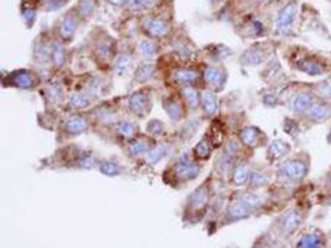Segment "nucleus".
I'll list each match as a JSON object with an SVG mask.
<instances>
[{"instance_id": "obj_1", "label": "nucleus", "mask_w": 331, "mask_h": 248, "mask_svg": "<svg viewBox=\"0 0 331 248\" xmlns=\"http://www.w3.org/2000/svg\"><path fill=\"white\" fill-rule=\"evenodd\" d=\"M100 159L94 151L70 143L57 149L54 155L47 158L45 167L51 169L61 168V169L92 170L97 169Z\"/></svg>"}, {"instance_id": "obj_2", "label": "nucleus", "mask_w": 331, "mask_h": 248, "mask_svg": "<svg viewBox=\"0 0 331 248\" xmlns=\"http://www.w3.org/2000/svg\"><path fill=\"white\" fill-rule=\"evenodd\" d=\"M204 170V163L196 160L191 150L180 154L174 159L163 173V180L168 186L181 189L188 182L195 181Z\"/></svg>"}, {"instance_id": "obj_3", "label": "nucleus", "mask_w": 331, "mask_h": 248, "mask_svg": "<svg viewBox=\"0 0 331 248\" xmlns=\"http://www.w3.org/2000/svg\"><path fill=\"white\" fill-rule=\"evenodd\" d=\"M214 174L207 177L191 194L184 205V218L187 222H197L209 211L214 199Z\"/></svg>"}, {"instance_id": "obj_4", "label": "nucleus", "mask_w": 331, "mask_h": 248, "mask_svg": "<svg viewBox=\"0 0 331 248\" xmlns=\"http://www.w3.org/2000/svg\"><path fill=\"white\" fill-rule=\"evenodd\" d=\"M119 52L118 42L107 33H98L88 44V57L101 71H110Z\"/></svg>"}, {"instance_id": "obj_5", "label": "nucleus", "mask_w": 331, "mask_h": 248, "mask_svg": "<svg viewBox=\"0 0 331 248\" xmlns=\"http://www.w3.org/2000/svg\"><path fill=\"white\" fill-rule=\"evenodd\" d=\"M154 103V88L151 86H140L134 92L123 97L122 108L128 115L135 119H144L151 112Z\"/></svg>"}, {"instance_id": "obj_6", "label": "nucleus", "mask_w": 331, "mask_h": 248, "mask_svg": "<svg viewBox=\"0 0 331 248\" xmlns=\"http://www.w3.org/2000/svg\"><path fill=\"white\" fill-rule=\"evenodd\" d=\"M120 109H123L122 105L114 103V101H105L98 102L93 108L88 110V117L91 119V129L97 131L100 134L106 133L110 128H112L120 119ZM98 134V136H100Z\"/></svg>"}, {"instance_id": "obj_7", "label": "nucleus", "mask_w": 331, "mask_h": 248, "mask_svg": "<svg viewBox=\"0 0 331 248\" xmlns=\"http://www.w3.org/2000/svg\"><path fill=\"white\" fill-rule=\"evenodd\" d=\"M92 128L91 119L87 112H72L67 113L57 124L56 139L60 143L70 141L72 138L87 133Z\"/></svg>"}, {"instance_id": "obj_8", "label": "nucleus", "mask_w": 331, "mask_h": 248, "mask_svg": "<svg viewBox=\"0 0 331 248\" xmlns=\"http://www.w3.org/2000/svg\"><path fill=\"white\" fill-rule=\"evenodd\" d=\"M166 82L175 90L186 86H196L204 87L202 85V66L197 67L195 65H188V62H180L176 66L169 69L166 74Z\"/></svg>"}, {"instance_id": "obj_9", "label": "nucleus", "mask_w": 331, "mask_h": 248, "mask_svg": "<svg viewBox=\"0 0 331 248\" xmlns=\"http://www.w3.org/2000/svg\"><path fill=\"white\" fill-rule=\"evenodd\" d=\"M1 82L4 87L18 88L24 91L40 90L45 83L40 72L31 69L14 70L8 74H3Z\"/></svg>"}, {"instance_id": "obj_10", "label": "nucleus", "mask_w": 331, "mask_h": 248, "mask_svg": "<svg viewBox=\"0 0 331 248\" xmlns=\"http://www.w3.org/2000/svg\"><path fill=\"white\" fill-rule=\"evenodd\" d=\"M41 97L43 103L50 113L59 108H65L69 93L66 92L64 82L60 78H52L49 82H45L40 88Z\"/></svg>"}, {"instance_id": "obj_11", "label": "nucleus", "mask_w": 331, "mask_h": 248, "mask_svg": "<svg viewBox=\"0 0 331 248\" xmlns=\"http://www.w3.org/2000/svg\"><path fill=\"white\" fill-rule=\"evenodd\" d=\"M107 136L110 137V141L115 142V143L120 146L125 145L128 142L134 139L135 137L140 134V128L137 123L132 119V118H124L122 117L120 119L117 120L114 126L112 128L108 129Z\"/></svg>"}, {"instance_id": "obj_12", "label": "nucleus", "mask_w": 331, "mask_h": 248, "mask_svg": "<svg viewBox=\"0 0 331 248\" xmlns=\"http://www.w3.org/2000/svg\"><path fill=\"white\" fill-rule=\"evenodd\" d=\"M156 141L158 139L153 138L149 134L140 133L139 136H137L134 139L122 146L123 153L125 154L127 158L139 161L150 151V149L155 145Z\"/></svg>"}, {"instance_id": "obj_13", "label": "nucleus", "mask_w": 331, "mask_h": 248, "mask_svg": "<svg viewBox=\"0 0 331 248\" xmlns=\"http://www.w3.org/2000/svg\"><path fill=\"white\" fill-rule=\"evenodd\" d=\"M228 73L226 69L219 64L202 66V85L215 92H221L226 86Z\"/></svg>"}, {"instance_id": "obj_14", "label": "nucleus", "mask_w": 331, "mask_h": 248, "mask_svg": "<svg viewBox=\"0 0 331 248\" xmlns=\"http://www.w3.org/2000/svg\"><path fill=\"white\" fill-rule=\"evenodd\" d=\"M161 105H163V108L166 114H168L169 119L176 123H180L183 120H185L188 112H190L187 106L185 105L184 100L181 98V96L179 95L178 91L174 93H168V95L163 96V98H161Z\"/></svg>"}, {"instance_id": "obj_15", "label": "nucleus", "mask_w": 331, "mask_h": 248, "mask_svg": "<svg viewBox=\"0 0 331 248\" xmlns=\"http://www.w3.org/2000/svg\"><path fill=\"white\" fill-rule=\"evenodd\" d=\"M140 28L147 37L156 41L168 37L169 34L171 33V24L169 23V20L155 15L146 16L142 21Z\"/></svg>"}, {"instance_id": "obj_16", "label": "nucleus", "mask_w": 331, "mask_h": 248, "mask_svg": "<svg viewBox=\"0 0 331 248\" xmlns=\"http://www.w3.org/2000/svg\"><path fill=\"white\" fill-rule=\"evenodd\" d=\"M54 37L40 35L34 42L33 62L41 69H51V51Z\"/></svg>"}, {"instance_id": "obj_17", "label": "nucleus", "mask_w": 331, "mask_h": 248, "mask_svg": "<svg viewBox=\"0 0 331 248\" xmlns=\"http://www.w3.org/2000/svg\"><path fill=\"white\" fill-rule=\"evenodd\" d=\"M98 102H100V98L96 97V96H92L89 93L83 92V91L74 90V92L69 93V96H67L65 109L67 110V113L88 112Z\"/></svg>"}, {"instance_id": "obj_18", "label": "nucleus", "mask_w": 331, "mask_h": 248, "mask_svg": "<svg viewBox=\"0 0 331 248\" xmlns=\"http://www.w3.org/2000/svg\"><path fill=\"white\" fill-rule=\"evenodd\" d=\"M174 151H175V145L173 142L168 141V139H161V141H156L155 145L139 161H142L147 168H154L164 159L169 158Z\"/></svg>"}, {"instance_id": "obj_19", "label": "nucleus", "mask_w": 331, "mask_h": 248, "mask_svg": "<svg viewBox=\"0 0 331 248\" xmlns=\"http://www.w3.org/2000/svg\"><path fill=\"white\" fill-rule=\"evenodd\" d=\"M81 15L78 14L77 9H72L71 11H67L62 19L60 20L59 31H57V37L61 38L64 42L69 44L74 40V35H76L77 30L79 28V23H81Z\"/></svg>"}, {"instance_id": "obj_20", "label": "nucleus", "mask_w": 331, "mask_h": 248, "mask_svg": "<svg viewBox=\"0 0 331 248\" xmlns=\"http://www.w3.org/2000/svg\"><path fill=\"white\" fill-rule=\"evenodd\" d=\"M160 73L159 64L153 61H143L134 67L133 82L140 86H148L150 82L158 78Z\"/></svg>"}, {"instance_id": "obj_21", "label": "nucleus", "mask_w": 331, "mask_h": 248, "mask_svg": "<svg viewBox=\"0 0 331 248\" xmlns=\"http://www.w3.org/2000/svg\"><path fill=\"white\" fill-rule=\"evenodd\" d=\"M296 13H298V6L295 3H288L286 6H283L275 19V34H279V35L288 34L295 23Z\"/></svg>"}, {"instance_id": "obj_22", "label": "nucleus", "mask_w": 331, "mask_h": 248, "mask_svg": "<svg viewBox=\"0 0 331 248\" xmlns=\"http://www.w3.org/2000/svg\"><path fill=\"white\" fill-rule=\"evenodd\" d=\"M200 109H201L204 118L217 117L220 112V103L217 98V93L210 88L201 87L200 90Z\"/></svg>"}, {"instance_id": "obj_23", "label": "nucleus", "mask_w": 331, "mask_h": 248, "mask_svg": "<svg viewBox=\"0 0 331 248\" xmlns=\"http://www.w3.org/2000/svg\"><path fill=\"white\" fill-rule=\"evenodd\" d=\"M278 174L288 180H301L308 174V167L304 161L299 159H291L280 165Z\"/></svg>"}, {"instance_id": "obj_24", "label": "nucleus", "mask_w": 331, "mask_h": 248, "mask_svg": "<svg viewBox=\"0 0 331 248\" xmlns=\"http://www.w3.org/2000/svg\"><path fill=\"white\" fill-rule=\"evenodd\" d=\"M135 62V54L128 49H119L117 57L114 59L112 65V72L113 74L118 77H123L134 67Z\"/></svg>"}, {"instance_id": "obj_25", "label": "nucleus", "mask_w": 331, "mask_h": 248, "mask_svg": "<svg viewBox=\"0 0 331 248\" xmlns=\"http://www.w3.org/2000/svg\"><path fill=\"white\" fill-rule=\"evenodd\" d=\"M66 42L55 36L52 40L51 51V70L54 71H62L69 62V51H67Z\"/></svg>"}, {"instance_id": "obj_26", "label": "nucleus", "mask_w": 331, "mask_h": 248, "mask_svg": "<svg viewBox=\"0 0 331 248\" xmlns=\"http://www.w3.org/2000/svg\"><path fill=\"white\" fill-rule=\"evenodd\" d=\"M251 213H253V211L247 205L241 201L240 199H236L226 206V210L223 213V220L224 222H236V221L247 218L248 216H251Z\"/></svg>"}, {"instance_id": "obj_27", "label": "nucleus", "mask_w": 331, "mask_h": 248, "mask_svg": "<svg viewBox=\"0 0 331 248\" xmlns=\"http://www.w3.org/2000/svg\"><path fill=\"white\" fill-rule=\"evenodd\" d=\"M161 52V47L159 42L153 38H142L137 44V54L139 55L143 61H153L155 62L159 59Z\"/></svg>"}, {"instance_id": "obj_28", "label": "nucleus", "mask_w": 331, "mask_h": 248, "mask_svg": "<svg viewBox=\"0 0 331 248\" xmlns=\"http://www.w3.org/2000/svg\"><path fill=\"white\" fill-rule=\"evenodd\" d=\"M251 170L252 169L250 167V161L246 160V159H240L237 163L234 164L233 169L231 170V174L228 177L232 186L242 187L247 185Z\"/></svg>"}, {"instance_id": "obj_29", "label": "nucleus", "mask_w": 331, "mask_h": 248, "mask_svg": "<svg viewBox=\"0 0 331 248\" xmlns=\"http://www.w3.org/2000/svg\"><path fill=\"white\" fill-rule=\"evenodd\" d=\"M205 136L209 138V141L211 142L212 145L215 146V149H221L222 146L226 143V131H224L223 123L221 122L219 117L212 118L211 122H210V126L207 128Z\"/></svg>"}, {"instance_id": "obj_30", "label": "nucleus", "mask_w": 331, "mask_h": 248, "mask_svg": "<svg viewBox=\"0 0 331 248\" xmlns=\"http://www.w3.org/2000/svg\"><path fill=\"white\" fill-rule=\"evenodd\" d=\"M97 169L101 174L110 177H120V175L125 174V172H127V168L122 163H119L118 160H114V159L106 158L100 159Z\"/></svg>"}, {"instance_id": "obj_31", "label": "nucleus", "mask_w": 331, "mask_h": 248, "mask_svg": "<svg viewBox=\"0 0 331 248\" xmlns=\"http://www.w3.org/2000/svg\"><path fill=\"white\" fill-rule=\"evenodd\" d=\"M200 90H201V87H196V86H186V87L176 90L184 100L185 105L187 106L190 112H194V110H197L200 108Z\"/></svg>"}, {"instance_id": "obj_32", "label": "nucleus", "mask_w": 331, "mask_h": 248, "mask_svg": "<svg viewBox=\"0 0 331 248\" xmlns=\"http://www.w3.org/2000/svg\"><path fill=\"white\" fill-rule=\"evenodd\" d=\"M215 150H216L215 146L212 145V143L209 141V138L204 134L202 138L199 141V143L191 149V153L196 160L201 161V163H205V161H207L210 158H211Z\"/></svg>"}, {"instance_id": "obj_33", "label": "nucleus", "mask_w": 331, "mask_h": 248, "mask_svg": "<svg viewBox=\"0 0 331 248\" xmlns=\"http://www.w3.org/2000/svg\"><path fill=\"white\" fill-rule=\"evenodd\" d=\"M303 217H301V213L298 210H292L287 213L284 217H283L282 223H280V228H282V232L286 236L292 235L294 231L298 230V227L300 226Z\"/></svg>"}, {"instance_id": "obj_34", "label": "nucleus", "mask_w": 331, "mask_h": 248, "mask_svg": "<svg viewBox=\"0 0 331 248\" xmlns=\"http://www.w3.org/2000/svg\"><path fill=\"white\" fill-rule=\"evenodd\" d=\"M264 61V51L260 47H251L246 50L240 57V62L243 66L256 67Z\"/></svg>"}, {"instance_id": "obj_35", "label": "nucleus", "mask_w": 331, "mask_h": 248, "mask_svg": "<svg viewBox=\"0 0 331 248\" xmlns=\"http://www.w3.org/2000/svg\"><path fill=\"white\" fill-rule=\"evenodd\" d=\"M259 137H260L259 129L256 128V127L253 126H250L241 129L240 134H238V141H240V143L242 144L243 146L253 148V146L257 145L258 142H259Z\"/></svg>"}, {"instance_id": "obj_36", "label": "nucleus", "mask_w": 331, "mask_h": 248, "mask_svg": "<svg viewBox=\"0 0 331 248\" xmlns=\"http://www.w3.org/2000/svg\"><path fill=\"white\" fill-rule=\"evenodd\" d=\"M289 151H291V145L287 142L282 141V139H274L270 142L267 154L270 160H278V159L287 155Z\"/></svg>"}, {"instance_id": "obj_37", "label": "nucleus", "mask_w": 331, "mask_h": 248, "mask_svg": "<svg viewBox=\"0 0 331 248\" xmlns=\"http://www.w3.org/2000/svg\"><path fill=\"white\" fill-rule=\"evenodd\" d=\"M308 118L313 122H324L331 117V108L320 103H314L308 110Z\"/></svg>"}, {"instance_id": "obj_38", "label": "nucleus", "mask_w": 331, "mask_h": 248, "mask_svg": "<svg viewBox=\"0 0 331 248\" xmlns=\"http://www.w3.org/2000/svg\"><path fill=\"white\" fill-rule=\"evenodd\" d=\"M314 105V97L310 93H299L295 96L292 103V108L295 113L308 112Z\"/></svg>"}, {"instance_id": "obj_39", "label": "nucleus", "mask_w": 331, "mask_h": 248, "mask_svg": "<svg viewBox=\"0 0 331 248\" xmlns=\"http://www.w3.org/2000/svg\"><path fill=\"white\" fill-rule=\"evenodd\" d=\"M298 69L300 70L304 73L309 74V76H320L324 73V66L321 64H319L315 60H301L298 65Z\"/></svg>"}, {"instance_id": "obj_40", "label": "nucleus", "mask_w": 331, "mask_h": 248, "mask_svg": "<svg viewBox=\"0 0 331 248\" xmlns=\"http://www.w3.org/2000/svg\"><path fill=\"white\" fill-rule=\"evenodd\" d=\"M321 246H323V242H321L320 237L314 233H306V235L301 236L296 243V248H321Z\"/></svg>"}, {"instance_id": "obj_41", "label": "nucleus", "mask_w": 331, "mask_h": 248, "mask_svg": "<svg viewBox=\"0 0 331 248\" xmlns=\"http://www.w3.org/2000/svg\"><path fill=\"white\" fill-rule=\"evenodd\" d=\"M147 134L151 136L153 138H158V137H165L166 134V126L164 122L159 119H150L147 124Z\"/></svg>"}, {"instance_id": "obj_42", "label": "nucleus", "mask_w": 331, "mask_h": 248, "mask_svg": "<svg viewBox=\"0 0 331 248\" xmlns=\"http://www.w3.org/2000/svg\"><path fill=\"white\" fill-rule=\"evenodd\" d=\"M268 181H269V179H268L267 175L257 172V170H251L250 179H248L247 185L251 189H258V187H262L264 185H267Z\"/></svg>"}, {"instance_id": "obj_43", "label": "nucleus", "mask_w": 331, "mask_h": 248, "mask_svg": "<svg viewBox=\"0 0 331 248\" xmlns=\"http://www.w3.org/2000/svg\"><path fill=\"white\" fill-rule=\"evenodd\" d=\"M158 1L159 0H129V3H128L127 6L132 11L139 13V11L148 10L149 8L155 5Z\"/></svg>"}, {"instance_id": "obj_44", "label": "nucleus", "mask_w": 331, "mask_h": 248, "mask_svg": "<svg viewBox=\"0 0 331 248\" xmlns=\"http://www.w3.org/2000/svg\"><path fill=\"white\" fill-rule=\"evenodd\" d=\"M76 9L82 19L88 18L93 14L94 9H96V0H79Z\"/></svg>"}, {"instance_id": "obj_45", "label": "nucleus", "mask_w": 331, "mask_h": 248, "mask_svg": "<svg viewBox=\"0 0 331 248\" xmlns=\"http://www.w3.org/2000/svg\"><path fill=\"white\" fill-rule=\"evenodd\" d=\"M67 1H69V0H46L43 5H45V10L52 11L62 8Z\"/></svg>"}, {"instance_id": "obj_46", "label": "nucleus", "mask_w": 331, "mask_h": 248, "mask_svg": "<svg viewBox=\"0 0 331 248\" xmlns=\"http://www.w3.org/2000/svg\"><path fill=\"white\" fill-rule=\"evenodd\" d=\"M318 91L320 92L321 96H326V97H331V86L328 83H321L319 86Z\"/></svg>"}, {"instance_id": "obj_47", "label": "nucleus", "mask_w": 331, "mask_h": 248, "mask_svg": "<svg viewBox=\"0 0 331 248\" xmlns=\"http://www.w3.org/2000/svg\"><path fill=\"white\" fill-rule=\"evenodd\" d=\"M106 1L114 8H123V6H127L129 3V0H106Z\"/></svg>"}, {"instance_id": "obj_48", "label": "nucleus", "mask_w": 331, "mask_h": 248, "mask_svg": "<svg viewBox=\"0 0 331 248\" xmlns=\"http://www.w3.org/2000/svg\"><path fill=\"white\" fill-rule=\"evenodd\" d=\"M263 102H264L267 106H275L278 102V98L277 96L274 95H265L264 97H263Z\"/></svg>"}, {"instance_id": "obj_49", "label": "nucleus", "mask_w": 331, "mask_h": 248, "mask_svg": "<svg viewBox=\"0 0 331 248\" xmlns=\"http://www.w3.org/2000/svg\"><path fill=\"white\" fill-rule=\"evenodd\" d=\"M253 248H264V247H263V246H260V245H258V246H255Z\"/></svg>"}, {"instance_id": "obj_50", "label": "nucleus", "mask_w": 331, "mask_h": 248, "mask_svg": "<svg viewBox=\"0 0 331 248\" xmlns=\"http://www.w3.org/2000/svg\"><path fill=\"white\" fill-rule=\"evenodd\" d=\"M212 3H220V1H221V0H211Z\"/></svg>"}, {"instance_id": "obj_51", "label": "nucleus", "mask_w": 331, "mask_h": 248, "mask_svg": "<svg viewBox=\"0 0 331 248\" xmlns=\"http://www.w3.org/2000/svg\"><path fill=\"white\" fill-rule=\"evenodd\" d=\"M328 204H329V205H331V197L328 200Z\"/></svg>"}, {"instance_id": "obj_52", "label": "nucleus", "mask_w": 331, "mask_h": 248, "mask_svg": "<svg viewBox=\"0 0 331 248\" xmlns=\"http://www.w3.org/2000/svg\"><path fill=\"white\" fill-rule=\"evenodd\" d=\"M258 1H265V0H258Z\"/></svg>"}, {"instance_id": "obj_53", "label": "nucleus", "mask_w": 331, "mask_h": 248, "mask_svg": "<svg viewBox=\"0 0 331 248\" xmlns=\"http://www.w3.org/2000/svg\"><path fill=\"white\" fill-rule=\"evenodd\" d=\"M330 186H331V181H330Z\"/></svg>"}]
</instances>
